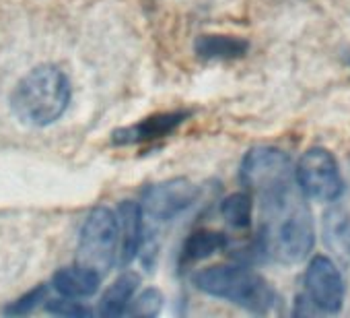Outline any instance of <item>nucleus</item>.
Segmentation results:
<instances>
[{
    "label": "nucleus",
    "mask_w": 350,
    "mask_h": 318,
    "mask_svg": "<svg viewBox=\"0 0 350 318\" xmlns=\"http://www.w3.org/2000/svg\"><path fill=\"white\" fill-rule=\"evenodd\" d=\"M194 283L200 291L229 299L256 314H266L276 302L272 285L262 275L235 265L202 269L194 275Z\"/></svg>",
    "instance_id": "obj_3"
},
{
    "label": "nucleus",
    "mask_w": 350,
    "mask_h": 318,
    "mask_svg": "<svg viewBox=\"0 0 350 318\" xmlns=\"http://www.w3.org/2000/svg\"><path fill=\"white\" fill-rule=\"evenodd\" d=\"M142 207L132 201H124L118 207L120 221V248H118V265L126 267L134 260L142 244Z\"/></svg>",
    "instance_id": "obj_10"
},
{
    "label": "nucleus",
    "mask_w": 350,
    "mask_h": 318,
    "mask_svg": "<svg viewBox=\"0 0 350 318\" xmlns=\"http://www.w3.org/2000/svg\"><path fill=\"white\" fill-rule=\"evenodd\" d=\"M101 273L87 267V265H75V267H64L54 273L52 277V287L66 297H91L101 283Z\"/></svg>",
    "instance_id": "obj_11"
},
{
    "label": "nucleus",
    "mask_w": 350,
    "mask_h": 318,
    "mask_svg": "<svg viewBox=\"0 0 350 318\" xmlns=\"http://www.w3.org/2000/svg\"><path fill=\"white\" fill-rule=\"evenodd\" d=\"M46 293H48V287L46 285H38L33 291H29L27 295H23L21 299H17V302H13L11 306H7L5 308V314H27V312H31V310H36L42 302H44V297H46Z\"/></svg>",
    "instance_id": "obj_17"
},
{
    "label": "nucleus",
    "mask_w": 350,
    "mask_h": 318,
    "mask_svg": "<svg viewBox=\"0 0 350 318\" xmlns=\"http://www.w3.org/2000/svg\"><path fill=\"white\" fill-rule=\"evenodd\" d=\"M161 306H163V295L159 289H144L138 297H134L126 310V314L130 316H157L161 312Z\"/></svg>",
    "instance_id": "obj_16"
},
{
    "label": "nucleus",
    "mask_w": 350,
    "mask_h": 318,
    "mask_svg": "<svg viewBox=\"0 0 350 318\" xmlns=\"http://www.w3.org/2000/svg\"><path fill=\"white\" fill-rule=\"evenodd\" d=\"M120 221L118 213L107 207H97L89 213L79 236V262L101 275L118 262Z\"/></svg>",
    "instance_id": "obj_5"
},
{
    "label": "nucleus",
    "mask_w": 350,
    "mask_h": 318,
    "mask_svg": "<svg viewBox=\"0 0 350 318\" xmlns=\"http://www.w3.org/2000/svg\"><path fill=\"white\" fill-rule=\"evenodd\" d=\"M227 246V236L215 230H198L194 234L188 236V240L184 242L182 248V260L188 262H198L204 260L208 256H213L215 252H221Z\"/></svg>",
    "instance_id": "obj_14"
},
{
    "label": "nucleus",
    "mask_w": 350,
    "mask_h": 318,
    "mask_svg": "<svg viewBox=\"0 0 350 318\" xmlns=\"http://www.w3.org/2000/svg\"><path fill=\"white\" fill-rule=\"evenodd\" d=\"M194 50L204 60H233L241 58L250 50V44L235 36H200Z\"/></svg>",
    "instance_id": "obj_12"
},
{
    "label": "nucleus",
    "mask_w": 350,
    "mask_h": 318,
    "mask_svg": "<svg viewBox=\"0 0 350 318\" xmlns=\"http://www.w3.org/2000/svg\"><path fill=\"white\" fill-rule=\"evenodd\" d=\"M221 213L227 223L235 230H245L252 223V197L245 193H235L227 197L221 205Z\"/></svg>",
    "instance_id": "obj_15"
},
{
    "label": "nucleus",
    "mask_w": 350,
    "mask_h": 318,
    "mask_svg": "<svg viewBox=\"0 0 350 318\" xmlns=\"http://www.w3.org/2000/svg\"><path fill=\"white\" fill-rule=\"evenodd\" d=\"M313 312L336 314L344 302V281L336 265L327 256H315L305 273V295Z\"/></svg>",
    "instance_id": "obj_7"
},
{
    "label": "nucleus",
    "mask_w": 350,
    "mask_h": 318,
    "mask_svg": "<svg viewBox=\"0 0 350 318\" xmlns=\"http://www.w3.org/2000/svg\"><path fill=\"white\" fill-rule=\"evenodd\" d=\"M200 191L186 178H173L167 182L152 184L144 191L142 197V213L152 221H171L182 211L192 207L198 199Z\"/></svg>",
    "instance_id": "obj_8"
},
{
    "label": "nucleus",
    "mask_w": 350,
    "mask_h": 318,
    "mask_svg": "<svg viewBox=\"0 0 350 318\" xmlns=\"http://www.w3.org/2000/svg\"><path fill=\"white\" fill-rule=\"evenodd\" d=\"M297 172H293L291 157L274 147H254L241 164V182L262 203V209L291 201Z\"/></svg>",
    "instance_id": "obj_4"
},
{
    "label": "nucleus",
    "mask_w": 350,
    "mask_h": 318,
    "mask_svg": "<svg viewBox=\"0 0 350 318\" xmlns=\"http://www.w3.org/2000/svg\"><path fill=\"white\" fill-rule=\"evenodd\" d=\"M136 287H138V275H134V273L120 275L109 285V289L103 293V297L99 302V314H103V316H122V314H126Z\"/></svg>",
    "instance_id": "obj_13"
},
{
    "label": "nucleus",
    "mask_w": 350,
    "mask_h": 318,
    "mask_svg": "<svg viewBox=\"0 0 350 318\" xmlns=\"http://www.w3.org/2000/svg\"><path fill=\"white\" fill-rule=\"evenodd\" d=\"M70 103V81L54 64H42L29 71L11 95L15 116L31 126L56 122Z\"/></svg>",
    "instance_id": "obj_1"
},
{
    "label": "nucleus",
    "mask_w": 350,
    "mask_h": 318,
    "mask_svg": "<svg viewBox=\"0 0 350 318\" xmlns=\"http://www.w3.org/2000/svg\"><path fill=\"white\" fill-rule=\"evenodd\" d=\"M297 184L311 201L334 203L344 193V182L334 155L323 147H311L297 166Z\"/></svg>",
    "instance_id": "obj_6"
},
{
    "label": "nucleus",
    "mask_w": 350,
    "mask_h": 318,
    "mask_svg": "<svg viewBox=\"0 0 350 318\" xmlns=\"http://www.w3.org/2000/svg\"><path fill=\"white\" fill-rule=\"evenodd\" d=\"M188 118L186 112H169V114H157L150 118H144L142 122L122 128L113 134V143L118 145H134V143H146L154 138H163L171 134L184 120Z\"/></svg>",
    "instance_id": "obj_9"
},
{
    "label": "nucleus",
    "mask_w": 350,
    "mask_h": 318,
    "mask_svg": "<svg viewBox=\"0 0 350 318\" xmlns=\"http://www.w3.org/2000/svg\"><path fill=\"white\" fill-rule=\"evenodd\" d=\"M48 312L58 314V316H89V308H85L81 302H75V297H62V299H50L48 302Z\"/></svg>",
    "instance_id": "obj_18"
},
{
    "label": "nucleus",
    "mask_w": 350,
    "mask_h": 318,
    "mask_svg": "<svg viewBox=\"0 0 350 318\" xmlns=\"http://www.w3.org/2000/svg\"><path fill=\"white\" fill-rule=\"evenodd\" d=\"M264 254H270L272 258L286 265L301 262L315 244V232L309 209L293 197L286 203L264 209Z\"/></svg>",
    "instance_id": "obj_2"
}]
</instances>
